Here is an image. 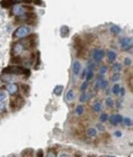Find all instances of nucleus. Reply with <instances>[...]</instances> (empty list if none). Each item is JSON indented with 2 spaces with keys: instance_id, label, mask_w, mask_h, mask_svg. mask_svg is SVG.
<instances>
[{
  "instance_id": "obj_20",
  "label": "nucleus",
  "mask_w": 133,
  "mask_h": 157,
  "mask_svg": "<svg viewBox=\"0 0 133 157\" xmlns=\"http://www.w3.org/2000/svg\"><path fill=\"white\" fill-rule=\"evenodd\" d=\"M119 89H121L119 84H117V83H116V84L112 87V92L115 94V95H118V92H119Z\"/></svg>"
},
{
  "instance_id": "obj_15",
  "label": "nucleus",
  "mask_w": 133,
  "mask_h": 157,
  "mask_svg": "<svg viewBox=\"0 0 133 157\" xmlns=\"http://www.w3.org/2000/svg\"><path fill=\"white\" fill-rule=\"evenodd\" d=\"M87 134H88V136L95 137L96 135H97V130H96V128H89V130L87 131Z\"/></svg>"
},
{
  "instance_id": "obj_18",
  "label": "nucleus",
  "mask_w": 133,
  "mask_h": 157,
  "mask_svg": "<svg viewBox=\"0 0 133 157\" xmlns=\"http://www.w3.org/2000/svg\"><path fill=\"white\" fill-rule=\"evenodd\" d=\"M83 111H85V107L82 106V105H78V106H76V109H75V113L76 115H82L83 113Z\"/></svg>"
},
{
  "instance_id": "obj_32",
  "label": "nucleus",
  "mask_w": 133,
  "mask_h": 157,
  "mask_svg": "<svg viewBox=\"0 0 133 157\" xmlns=\"http://www.w3.org/2000/svg\"><path fill=\"white\" fill-rule=\"evenodd\" d=\"M131 62H132V61H131L130 58H126V59L124 60V64H125V66H130V65H131Z\"/></svg>"
},
{
  "instance_id": "obj_33",
  "label": "nucleus",
  "mask_w": 133,
  "mask_h": 157,
  "mask_svg": "<svg viewBox=\"0 0 133 157\" xmlns=\"http://www.w3.org/2000/svg\"><path fill=\"white\" fill-rule=\"evenodd\" d=\"M124 94H125V89H124V88H121V89H119V92H118V95L124 96Z\"/></svg>"
},
{
  "instance_id": "obj_11",
  "label": "nucleus",
  "mask_w": 133,
  "mask_h": 157,
  "mask_svg": "<svg viewBox=\"0 0 133 157\" xmlns=\"http://www.w3.org/2000/svg\"><path fill=\"white\" fill-rule=\"evenodd\" d=\"M74 97H75L74 91H73V90H68L67 94H66V96H65V101L66 102H71V101L74 99Z\"/></svg>"
},
{
  "instance_id": "obj_35",
  "label": "nucleus",
  "mask_w": 133,
  "mask_h": 157,
  "mask_svg": "<svg viewBox=\"0 0 133 157\" xmlns=\"http://www.w3.org/2000/svg\"><path fill=\"white\" fill-rule=\"evenodd\" d=\"M35 3L38 4V5H41V4H42V0H35Z\"/></svg>"
},
{
  "instance_id": "obj_23",
  "label": "nucleus",
  "mask_w": 133,
  "mask_h": 157,
  "mask_svg": "<svg viewBox=\"0 0 133 157\" xmlns=\"http://www.w3.org/2000/svg\"><path fill=\"white\" fill-rule=\"evenodd\" d=\"M22 89L25 91V95H29V85H27V84H22Z\"/></svg>"
},
{
  "instance_id": "obj_27",
  "label": "nucleus",
  "mask_w": 133,
  "mask_h": 157,
  "mask_svg": "<svg viewBox=\"0 0 133 157\" xmlns=\"http://www.w3.org/2000/svg\"><path fill=\"white\" fill-rule=\"evenodd\" d=\"M121 65H119V64H115V65H113V70H116V72H119V70H121Z\"/></svg>"
},
{
  "instance_id": "obj_25",
  "label": "nucleus",
  "mask_w": 133,
  "mask_h": 157,
  "mask_svg": "<svg viewBox=\"0 0 133 157\" xmlns=\"http://www.w3.org/2000/svg\"><path fill=\"white\" fill-rule=\"evenodd\" d=\"M107 120H108V115H107V113H103V115L101 116V121L104 122V121H107Z\"/></svg>"
},
{
  "instance_id": "obj_1",
  "label": "nucleus",
  "mask_w": 133,
  "mask_h": 157,
  "mask_svg": "<svg viewBox=\"0 0 133 157\" xmlns=\"http://www.w3.org/2000/svg\"><path fill=\"white\" fill-rule=\"evenodd\" d=\"M30 33H31L30 27H28V25H21V27H19L18 29L14 31V34H13V38H14V39L24 38L25 36H28Z\"/></svg>"
},
{
  "instance_id": "obj_31",
  "label": "nucleus",
  "mask_w": 133,
  "mask_h": 157,
  "mask_svg": "<svg viewBox=\"0 0 133 157\" xmlns=\"http://www.w3.org/2000/svg\"><path fill=\"white\" fill-rule=\"evenodd\" d=\"M4 110H5V103L4 101H0V112H3Z\"/></svg>"
},
{
  "instance_id": "obj_6",
  "label": "nucleus",
  "mask_w": 133,
  "mask_h": 157,
  "mask_svg": "<svg viewBox=\"0 0 133 157\" xmlns=\"http://www.w3.org/2000/svg\"><path fill=\"white\" fill-rule=\"evenodd\" d=\"M123 120V117L121 115H113L110 117V122L111 125H118L119 122Z\"/></svg>"
},
{
  "instance_id": "obj_28",
  "label": "nucleus",
  "mask_w": 133,
  "mask_h": 157,
  "mask_svg": "<svg viewBox=\"0 0 133 157\" xmlns=\"http://www.w3.org/2000/svg\"><path fill=\"white\" fill-rule=\"evenodd\" d=\"M105 103H107V105H108L109 107H111L113 105V102H112V99H111V98H108V99L105 101Z\"/></svg>"
},
{
  "instance_id": "obj_12",
  "label": "nucleus",
  "mask_w": 133,
  "mask_h": 157,
  "mask_svg": "<svg viewBox=\"0 0 133 157\" xmlns=\"http://www.w3.org/2000/svg\"><path fill=\"white\" fill-rule=\"evenodd\" d=\"M116 58H117V54H116L115 51H112V50L108 51V60H109V61L113 62L116 60Z\"/></svg>"
},
{
  "instance_id": "obj_13",
  "label": "nucleus",
  "mask_w": 133,
  "mask_h": 157,
  "mask_svg": "<svg viewBox=\"0 0 133 157\" xmlns=\"http://www.w3.org/2000/svg\"><path fill=\"white\" fill-rule=\"evenodd\" d=\"M68 34H70V28L66 27V25H63V27L60 28V35H61V37H66V36H68Z\"/></svg>"
},
{
  "instance_id": "obj_3",
  "label": "nucleus",
  "mask_w": 133,
  "mask_h": 157,
  "mask_svg": "<svg viewBox=\"0 0 133 157\" xmlns=\"http://www.w3.org/2000/svg\"><path fill=\"white\" fill-rule=\"evenodd\" d=\"M119 44H121V46H122V49H123V50L130 51L131 48H132V45H133L132 38H130V37L121 38V40H119Z\"/></svg>"
},
{
  "instance_id": "obj_7",
  "label": "nucleus",
  "mask_w": 133,
  "mask_h": 157,
  "mask_svg": "<svg viewBox=\"0 0 133 157\" xmlns=\"http://www.w3.org/2000/svg\"><path fill=\"white\" fill-rule=\"evenodd\" d=\"M72 70H73V74L74 75H79V73H80V70H81V65L78 60H75V61L73 62Z\"/></svg>"
},
{
  "instance_id": "obj_39",
  "label": "nucleus",
  "mask_w": 133,
  "mask_h": 157,
  "mask_svg": "<svg viewBox=\"0 0 133 157\" xmlns=\"http://www.w3.org/2000/svg\"><path fill=\"white\" fill-rule=\"evenodd\" d=\"M59 156H68V154H60Z\"/></svg>"
},
{
  "instance_id": "obj_2",
  "label": "nucleus",
  "mask_w": 133,
  "mask_h": 157,
  "mask_svg": "<svg viewBox=\"0 0 133 157\" xmlns=\"http://www.w3.org/2000/svg\"><path fill=\"white\" fill-rule=\"evenodd\" d=\"M4 73H10V74H22V73H25L27 75L30 74V72L28 69H24V68L19 67V66H9V67L4 69Z\"/></svg>"
},
{
  "instance_id": "obj_10",
  "label": "nucleus",
  "mask_w": 133,
  "mask_h": 157,
  "mask_svg": "<svg viewBox=\"0 0 133 157\" xmlns=\"http://www.w3.org/2000/svg\"><path fill=\"white\" fill-rule=\"evenodd\" d=\"M23 50H24V48L22 46V44H15L14 46H13V52L15 53V54H19V53H21Z\"/></svg>"
},
{
  "instance_id": "obj_19",
  "label": "nucleus",
  "mask_w": 133,
  "mask_h": 157,
  "mask_svg": "<svg viewBox=\"0 0 133 157\" xmlns=\"http://www.w3.org/2000/svg\"><path fill=\"white\" fill-rule=\"evenodd\" d=\"M122 121H123V122H124V124H125V125H126V126H130V127H131V126H132V125H133L132 120H131V119H130V118H124V119H123V120H122Z\"/></svg>"
},
{
  "instance_id": "obj_36",
  "label": "nucleus",
  "mask_w": 133,
  "mask_h": 157,
  "mask_svg": "<svg viewBox=\"0 0 133 157\" xmlns=\"http://www.w3.org/2000/svg\"><path fill=\"white\" fill-rule=\"evenodd\" d=\"M121 135H122V133H121V132H116V136H118V137H119V136H121Z\"/></svg>"
},
{
  "instance_id": "obj_17",
  "label": "nucleus",
  "mask_w": 133,
  "mask_h": 157,
  "mask_svg": "<svg viewBox=\"0 0 133 157\" xmlns=\"http://www.w3.org/2000/svg\"><path fill=\"white\" fill-rule=\"evenodd\" d=\"M93 111L94 112H100L101 111V103L100 102H96L95 104L93 105Z\"/></svg>"
},
{
  "instance_id": "obj_22",
  "label": "nucleus",
  "mask_w": 133,
  "mask_h": 157,
  "mask_svg": "<svg viewBox=\"0 0 133 157\" xmlns=\"http://www.w3.org/2000/svg\"><path fill=\"white\" fill-rule=\"evenodd\" d=\"M12 5V3H8V0H3V3H1V6L4 7H9Z\"/></svg>"
},
{
  "instance_id": "obj_29",
  "label": "nucleus",
  "mask_w": 133,
  "mask_h": 157,
  "mask_svg": "<svg viewBox=\"0 0 133 157\" xmlns=\"http://www.w3.org/2000/svg\"><path fill=\"white\" fill-rule=\"evenodd\" d=\"M87 87H88V81H86V82H83L82 85H81V90H82V91H85V90L87 89Z\"/></svg>"
},
{
  "instance_id": "obj_34",
  "label": "nucleus",
  "mask_w": 133,
  "mask_h": 157,
  "mask_svg": "<svg viewBox=\"0 0 133 157\" xmlns=\"http://www.w3.org/2000/svg\"><path fill=\"white\" fill-rule=\"evenodd\" d=\"M48 156H49V157H50V156H56V154H55V152H50V151H49Z\"/></svg>"
},
{
  "instance_id": "obj_16",
  "label": "nucleus",
  "mask_w": 133,
  "mask_h": 157,
  "mask_svg": "<svg viewBox=\"0 0 133 157\" xmlns=\"http://www.w3.org/2000/svg\"><path fill=\"white\" fill-rule=\"evenodd\" d=\"M110 30H111V33L115 34V35H117V34H119V33L122 31V29L118 27V25H111Z\"/></svg>"
},
{
  "instance_id": "obj_8",
  "label": "nucleus",
  "mask_w": 133,
  "mask_h": 157,
  "mask_svg": "<svg viewBox=\"0 0 133 157\" xmlns=\"http://www.w3.org/2000/svg\"><path fill=\"white\" fill-rule=\"evenodd\" d=\"M13 13L15 15H18V16H22L23 14H24V8L22 7V6H20V5H16V6H14V8H13Z\"/></svg>"
},
{
  "instance_id": "obj_37",
  "label": "nucleus",
  "mask_w": 133,
  "mask_h": 157,
  "mask_svg": "<svg viewBox=\"0 0 133 157\" xmlns=\"http://www.w3.org/2000/svg\"><path fill=\"white\" fill-rule=\"evenodd\" d=\"M43 155V152H42V150H39V151L37 152V156H42Z\"/></svg>"
},
{
  "instance_id": "obj_24",
  "label": "nucleus",
  "mask_w": 133,
  "mask_h": 157,
  "mask_svg": "<svg viewBox=\"0 0 133 157\" xmlns=\"http://www.w3.org/2000/svg\"><path fill=\"white\" fill-rule=\"evenodd\" d=\"M107 70H108V68H107L105 66H102V67L100 68V74H101V75H103L104 73H107Z\"/></svg>"
},
{
  "instance_id": "obj_14",
  "label": "nucleus",
  "mask_w": 133,
  "mask_h": 157,
  "mask_svg": "<svg viewBox=\"0 0 133 157\" xmlns=\"http://www.w3.org/2000/svg\"><path fill=\"white\" fill-rule=\"evenodd\" d=\"M63 90H64V87H63V85H57V87L53 89V94H55L56 96H59V95H61Z\"/></svg>"
},
{
  "instance_id": "obj_30",
  "label": "nucleus",
  "mask_w": 133,
  "mask_h": 157,
  "mask_svg": "<svg viewBox=\"0 0 133 157\" xmlns=\"http://www.w3.org/2000/svg\"><path fill=\"white\" fill-rule=\"evenodd\" d=\"M86 99H87V94H86V92H83V94H82V95H81V97H80V101H81V102H85V101Z\"/></svg>"
},
{
  "instance_id": "obj_21",
  "label": "nucleus",
  "mask_w": 133,
  "mask_h": 157,
  "mask_svg": "<svg viewBox=\"0 0 133 157\" xmlns=\"http://www.w3.org/2000/svg\"><path fill=\"white\" fill-rule=\"evenodd\" d=\"M7 97V94L5 92V90H0V101H5Z\"/></svg>"
},
{
  "instance_id": "obj_26",
  "label": "nucleus",
  "mask_w": 133,
  "mask_h": 157,
  "mask_svg": "<svg viewBox=\"0 0 133 157\" xmlns=\"http://www.w3.org/2000/svg\"><path fill=\"white\" fill-rule=\"evenodd\" d=\"M119 79H121V75L118 74V73H116V74H115V75H113V76H112V81H113V82H116V81H118V80H119Z\"/></svg>"
},
{
  "instance_id": "obj_9",
  "label": "nucleus",
  "mask_w": 133,
  "mask_h": 157,
  "mask_svg": "<svg viewBox=\"0 0 133 157\" xmlns=\"http://www.w3.org/2000/svg\"><path fill=\"white\" fill-rule=\"evenodd\" d=\"M16 104H19V107H20L21 105L23 104V98L18 97V98H16V99H14V101L12 99V102H10V105H12V109H16Z\"/></svg>"
},
{
  "instance_id": "obj_38",
  "label": "nucleus",
  "mask_w": 133,
  "mask_h": 157,
  "mask_svg": "<svg viewBox=\"0 0 133 157\" xmlns=\"http://www.w3.org/2000/svg\"><path fill=\"white\" fill-rule=\"evenodd\" d=\"M97 127L100 128V130H103V126H102V125H97Z\"/></svg>"
},
{
  "instance_id": "obj_5",
  "label": "nucleus",
  "mask_w": 133,
  "mask_h": 157,
  "mask_svg": "<svg viewBox=\"0 0 133 157\" xmlns=\"http://www.w3.org/2000/svg\"><path fill=\"white\" fill-rule=\"evenodd\" d=\"M6 89H7V91L9 92V94H12V95H16L19 91V87L16 83H8V84L6 85Z\"/></svg>"
},
{
  "instance_id": "obj_4",
  "label": "nucleus",
  "mask_w": 133,
  "mask_h": 157,
  "mask_svg": "<svg viewBox=\"0 0 133 157\" xmlns=\"http://www.w3.org/2000/svg\"><path fill=\"white\" fill-rule=\"evenodd\" d=\"M91 57H93V59L95 60L96 62H100L101 60L103 59V57H104V51H103L102 49H95V50H93V52H91Z\"/></svg>"
}]
</instances>
